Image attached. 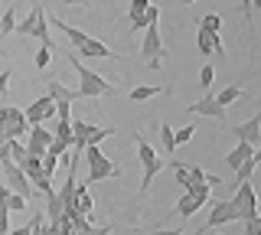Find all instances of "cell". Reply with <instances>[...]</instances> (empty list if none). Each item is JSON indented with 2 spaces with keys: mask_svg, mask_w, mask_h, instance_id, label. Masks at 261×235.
<instances>
[{
  "mask_svg": "<svg viewBox=\"0 0 261 235\" xmlns=\"http://www.w3.org/2000/svg\"><path fill=\"white\" fill-rule=\"evenodd\" d=\"M85 164H88V176L85 183H98V180H114V176H121V167L114 164V160H108L101 153V147L98 144H85Z\"/></svg>",
  "mask_w": 261,
  "mask_h": 235,
  "instance_id": "obj_2",
  "label": "cell"
},
{
  "mask_svg": "<svg viewBox=\"0 0 261 235\" xmlns=\"http://www.w3.org/2000/svg\"><path fill=\"white\" fill-rule=\"evenodd\" d=\"M196 183H206V170L190 164V186H196ZM190 186H186V190H190Z\"/></svg>",
  "mask_w": 261,
  "mask_h": 235,
  "instance_id": "obj_39",
  "label": "cell"
},
{
  "mask_svg": "<svg viewBox=\"0 0 261 235\" xmlns=\"http://www.w3.org/2000/svg\"><path fill=\"white\" fill-rule=\"evenodd\" d=\"M10 157H13V164H23V160H27V144L10 141Z\"/></svg>",
  "mask_w": 261,
  "mask_h": 235,
  "instance_id": "obj_34",
  "label": "cell"
},
{
  "mask_svg": "<svg viewBox=\"0 0 261 235\" xmlns=\"http://www.w3.org/2000/svg\"><path fill=\"white\" fill-rule=\"evenodd\" d=\"M228 222H242V219H239V209H235L228 199H219V202H212L209 219H206V225H202V232L216 229V225H228Z\"/></svg>",
  "mask_w": 261,
  "mask_h": 235,
  "instance_id": "obj_6",
  "label": "cell"
},
{
  "mask_svg": "<svg viewBox=\"0 0 261 235\" xmlns=\"http://www.w3.org/2000/svg\"><path fill=\"white\" fill-rule=\"evenodd\" d=\"M232 134L239 137V141H245V144H261V111L258 115H251L248 121H242V124H235L232 127Z\"/></svg>",
  "mask_w": 261,
  "mask_h": 235,
  "instance_id": "obj_11",
  "label": "cell"
},
{
  "mask_svg": "<svg viewBox=\"0 0 261 235\" xmlns=\"http://www.w3.org/2000/svg\"><path fill=\"white\" fill-rule=\"evenodd\" d=\"M212 82H216V69H212V66H202L199 69V88H206V92H209Z\"/></svg>",
  "mask_w": 261,
  "mask_h": 235,
  "instance_id": "obj_33",
  "label": "cell"
},
{
  "mask_svg": "<svg viewBox=\"0 0 261 235\" xmlns=\"http://www.w3.org/2000/svg\"><path fill=\"white\" fill-rule=\"evenodd\" d=\"M193 134H196V124H186V127H179V131H173L176 147H179V144H190V141H193Z\"/></svg>",
  "mask_w": 261,
  "mask_h": 235,
  "instance_id": "obj_35",
  "label": "cell"
},
{
  "mask_svg": "<svg viewBox=\"0 0 261 235\" xmlns=\"http://www.w3.org/2000/svg\"><path fill=\"white\" fill-rule=\"evenodd\" d=\"M190 115H199V118H212V121H222L225 118V108L216 101V95L212 92H206L199 101H193L190 105Z\"/></svg>",
  "mask_w": 261,
  "mask_h": 235,
  "instance_id": "obj_10",
  "label": "cell"
},
{
  "mask_svg": "<svg viewBox=\"0 0 261 235\" xmlns=\"http://www.w3.org/2000/svg\"><path fill=\"white\" fill-rule=\"evenodd\" d=\"M245 232H248V235H261V216L248 219V222H245Z\"/></svg>",
  "mask_w": 261,
  "mask_h": 235,
  "instance_id": "obj_40",
  "label": "cell"
},
{
  "mask_svg": "<svg viewBox=\"0 0 261 235\" xmlns=\"http://www.w3.org/2000/svg\"><path fill=\"white\" fill-rule=\"evenodd\" d=\"M10 141H4V144H0V167H4V164H10Z\"/></svg>",
  "mask_w": 261,
  "mask_h": 235,
  "instance_id": "obj_42",
  "label": "cell"
},
{
  "mask_svg": "<svg viewBox=\"0 0 261 235\" xmlns=\"http://www.w3.org/2000/svg\"><path fill=\"white\" fill-rule=\"evenodd\" d=\"M0 39H4V30H0Z\"/></svg>",
  "mask_w": 261,
  "mask_h": 235,
  "instance_id": "obj_50",
  "label": "cell"
},
{
  "mask_svg": "<svg viewBox=\"0 0 261 235\" xmlns=\"http://www.w3.org/2000/svg\"><path fill=\"white\" fill-rule=\"evenodd\" d=\"M160 170H163V157H157V160H153V164H147V167H144V180H141V196H144L147 190H150L153 176H157Z\"/></svg>",
  "mask_w": 261,
  "mask_h": 235,
  "instance_id": "obj_22",
  "label": "cell"
},
{
  "mask_svg": "<svg viewBox=\"0 0 261 235\" xmlns=\"http://www.w3.org/2000/svg\"><path fill=\"white\" fill-rule=\"evenodd\" d=\"M10 79H13V69H10V66H7L4 72H0V95H4V92H7V85H10Z\"/></svg>",
  "mask_w": 261,
  "mask_h": 235,
  "instance_id": "obj_41",
  "label": "cell"
},
{
  "mask_svg": "<svg viewBox=\"0 0 261 235\" xmlns=\"http://www.w3.org/2000/svg\"><path fill=\"white\" fill-rule=\"evenodd\" d=\"M23 115H27L30 127H33V124H43L46 118H56V101L49 98V95H39L36 101H30L27 108H23Z\"/></svg>",
  "mask_w": 261,
  "mask_h": 235,
  "instance_id": "obj_7",
  "label": "cell"
},
{
  "mask_svg": "<svg viewBox=\"0 0 261 235\" xmlns=\"http://www.w3.org/2000/svg\"><path fill=\"white\" fill-rule=\"evenodd\" d=\"M0 170L7 173V186H10L13 193H20V196H27V199L33 196V193H36V190H33V183L27 180V173L20 170V164H13V160H10V164H4Z\"/></svg>",
  "mask_w": 261,
  "mask_h": 235,
  "instance_id": "obj_8",
  "label": "cell"
},
{
  "mask_svg": "<svg viewBox=\"0 0 261 235\" xmlns=\"http://www.w3.org/2000/svg\"><path fill=\"white\" fill-rule=\"evenodd\" d=\"M36 7H39V4H33V13H27L23 20H16V30H13V33H20V36H33V27H36Z\"/></svg>",
  "mask_w": 261,
  "mask_h": 235,
  "instance_id": "obj_23",
  "label": "cell"
},
{
  "mask_svg": "<svg viewBox=\"0 0 261 235\" xmlns=\"http://www.w3.org/2000/svg\"><path fill=\"white\" fill-rule=\"evenodd\" d=\"M170 167H173V176H176V183L186 190V186H190V164H176V160H173Z\"/></svg>",
  "mask_w": 261,
  "mask_h": 235,
  "instance_id": "obj_30",
  "label": "cell"
},
{
  "mask_svg": "<svg viewBox=\"0 0 261 235\" xmlns=\"http://www.w3.org/2000/svg\"><path fill=\"white\" fill-rule=\"evenodd\" d=\"M79 56H82V59H114V53L101 43V39H95V36H88L85 43L79 46Z\"/></svg>",
  "mask_w": 261,
  "mask_h": 235,
  "instance_id": "obj_13",
  "label": "cell"
},
{
  "mask_svg": "<svg viewBox=\"0 0 261 235\" xmlns=\"http://www.w3.org/2000/svg\"><path fill=\"white\" fill-rule=\"evenodd\" d=\"M53 137H59V141L72 144V141H75V134H72V121H59V124H56V131H53Z\"/></svg>",
  "mask_w": 261,
  "mask_h": 235,
  "instance_id": "obj_29",
  "label": "cell"
},
{
  "mask_svg": "<svg viewBox=\"0 0 261 235\" xmlns=\"http://www.w3.org/2000/svg\"><path fill=\"white\" fill-rule=\"evenodd\" d=\"M251 10H261V0H251Z\"/></svg>",
  "mask_w": 261,
  "mask_h": 235,
  "instance_id": "obj_47",
  "label": "cell"
},
{
  "mask_svg": "<svg viewBox=\"0 0 261 235\" xmlns=\"http://www.w3.org/2000/svg\"><path fill=\"white\" fill-rule=\"evenodd\" d=\"M206 183L216 190V186H222V176H216V173H206Z\"/></svg>",
  "mask_w": 261,
  "mask_h": 235,
  "instance_id": "obj_43",
  "label": "cell"
},
{
  "mask_svg": "<svg viewBox=\"0 0 261 235\" xmlns=\"http://www.w3.org/2000/svg\"><path fill=\"white\" fill-rule=\"evenodd\" d=\"M0 30H4V36L16 30V10H4V13H0Z\"/></svg>",
  "mask_w": 261,
  "mask_h": 235,
  "instance_id": "obj_31",
  "label": "cell"
},
{
  "mask_svg": "<svg viewBox=\"0 0 261 235\" xmlns=\"http://www.w3.org/2000/svg\"><path fill=\"white\" fill-rule=\"evenodd\" d=\"M72 69L79 72V95L82 98H101V95H114V85L105 82L95 69H88L85 62H79V56H69Z\"/></svg>",
  "mask_w": 261,
  "mask_h": 235,
  "instance_id": "obj_1",
  "label": "cell"
},
{
  "mask_svg": "<svg viewBox=\"0 0 261 235\" xmlns=\"http://www.w3.org/2000/svg\"><path fill=\"white\" fill-rule=\"evenodd\" d=\"M49 59H53V49H49V46H39V53H36V59H33V66H36V69H46Z\"/></svg>",
  "mask_w": 261,
  "mask_h": 235,
  "instance_id": "obj_36",
  "label": "cell"
},
{
  "mask_svg": "<svg viewBox=\"0 0 261 235\" xmlns=\"http://www.w3.org/2000/svg\"><path fill=\"white\" fill-rule=\"evenodd\" d=\"M53 27L59 30V33H62L65 39H69V43L75 46V49H79V46L88 39V33H85V30H75V27H69V23H62V20H53Z\"/></svg>",
  "mask_w": 261,
  "mask_h": 235,
  "instance_id": "obj_19",
  "label": "cell"
},
{
  "mask_svg": "<svg viewBox=\"0 0 261 235\" xmlns=\"http://www.w3.org/2000/svg\"><path fill=\"white\" fill-rule=\"evenodd\" d=\"M153 235H183V229H157Z\"/></svg>",
  "mask_w": 261,
  "mask_h": 235,
  "instance_id": "obj_44",
  "label": "cell"
},
{
  "mask_svg": "<svg viewBox=\"0 0 261 235\" xmlns=\"http://www.w3.org/2000/svg\"><path fill=\"white\" fill-rule=\"evenodd\" d=\"M196 46H199V53L202 56H225V46H222V39H219V33H209V30H199L196 33Z\"/></svg>",
  "mask_w": 261,
  "mask_h": 235,
  "instance_id": "obj_12",
  "label": "cell"
},
{
  "mask_svg": "<svg viewBox=\"0 0 261 235\" xmlns=\"http://www.w3.org/2000/svg\"><path fill=\"white\" fill-rule=\"evenodd\" d=\"M39 160H43V173L49 176V180H53V173H56V167H59V157H56V153H43V157H39Z\"/></svg>",
  "mask_w": 261,
  "mask_h": 235,
  "instance_id": "obj_32",
  "label": "cell"
},
{
  "mask_svg": "<svg viewBox=\"0 0 261 235\" xmlns=\"http://www.w3.org/2000/svg\"><path fill=\"white\" fill-rule=\"evenodd\" d=\"M199 30H209V33H222V17L219 13H206L199 20Z\"/></svg>",
  "mask_w": 261,
  "mask_h": 235,
  "instance_id": "obj_28",
  "label": "cell"
},
{
  "mask_svg": "<svg viewBox=\"0 0 261 235\" xmlns=\"http://www.w3.org/2000/svg\"><path fill=\"white\" fill-rule=\"evenodd\" d=\"M0 131H4L7 141H23V134L30 131V121L23 115V108L4 105V108H0Z\"/></svg>",
  "mask_w": 261,
  "mask_h": 235,
  "instance_id": "obj_4",
  "label": "cell"
},
{
  "mask_svg": "<svg viewBox=\"0 0 261 235\" xmlns=\"http://www.w3.org/2000/svg\"><path fill=\"white\" fill-rule=\"evenodd\" d=\"M75 209H79V216H92L95 199H92V193H88V183L75 186Z\"/></svg>",
  "mask_w": 261,
  "mask_h": 235,
  "instance_id": "obj_18",
  "label": "cell"
},
{
  "mask_svg": "<svg viewBox=\"0 0 261 235\" xmlns=\"http://www.w3.org/2000/svg\"><path fill=\"white\" fill-rule=\"evenodd\" d=\"M147 7H150V0H130V13H127V17H130V30H134V33H137V30H147Z\"/></svg>",
  "mask_w": 261,
  "mask_h": 235,
  "instance_id": "obj_17",
  "label": "cell"
},
{
  "mask_svg": "<svg viewBox=\"0 0 261 235\" xmlns=\"http://www.w3.org/2000/svg\"><path fill=\"white\" fill-rule=\"evenodd\" d=\"M176 4H183V7H190V4H196V0H176Z\"/></svg>",
  "mask_w": 261,
  "mask_h": 235,
  "instance_id": "obj_48",
  "label": "cell"
},
{
  "mask_svg": "<svg viewBox=\"0 0 261 235\" xmlns=\"http://www.w3.org/2000/svg\"><path fill=\"white\" fill-rule=\"evenodd\" d=\"M65 7H82V0H62Z\"/></svg>",
  "mask_w": 261,
  "mask_h": 235,
  "instance_id": "obj_45",
  "label": "cell"
},
{
  "mask_svg": "<svg viewBox=\"0 0 261 235\" xmlns=\"http://www.w3.org/2000/svg\"><path fill=\"white\" fill-rule=\"evenodd\" d=\"M212 95H216V101L222 105V108H228L232 101H239V98H242V85H225L222 92H212Z\"/></svg>",
  "mask_w": 261,
  "mask_h": 235,
  "instance_id": "obj_21",
  "label": "cell"
},
{
  "mask_svg": "<svg viewBox=\"0 0 261 235\" xmlns=\"http://www.w3.org/2000/svg\"><path fill=\"white\" fill-rule=\"evenodd\" d=\"M251 157H255V144H245L242 141V144H235V147L225 153V164L232 167V170H239L245 160H251Z\"/></svg>",
  "mask_w": 261,
  "mask_h": 235,
  "instance_id": "obj_15",
  "label": "cell"
},
{
  "mask_svg": "<svg viewBox=\"0 0 261 235\" xmlns=\"http://www.w3.org/2000/svg\"><path fill=\"white\" fill-rule=\"evenodd\" d=\"M27 206H30V199H27V196H20V193L7 190V209H10V213H23Z\"/></svg>",
  "mask_w": 261,
  "mask_h": 235,
  "instance_id": "obj_27",
  "label": "cell"
},
{
  "mask_svg": "<svg viewBox=\"0 0 261 235\" xmlns=\"http://www.w3.org/2000/svg\"><path fill=\"white\" fill-rule=\"evenodd\" d=\"M160 144H163V153H173L176 150V137H173V127L163 121L160 124Z\"/></svg>",
  "mask_w": 261,
  "mask_h": 235,
  "instance_id": "obj_26",
  "label": "cell"
},
{
  "mask_svg": "<svg viewBox=\"0 0 261 235\" xmlns=\"http://www.w3.org/2000/svg\"><path fill=\"white\" fill-rule=\"evenodd\" d=\"M0 56H4V53H0Z\"/></svg>",
  "mask_w": 261,
  "mask_h": 235,
  "instance_id": "obj_51",
  "label": "cell"
},
{
  "mask_svg": "<svg viewBox=\"0 0 261 235\" xmlns=\"http://www.w3.org/2000/svg\"><path fill=\"white\" fill-rule=\"evenodd\" d=\"M49 144H53V131L43 124H33L30 127V137H27V153L30 157H43L49 150Z\"/></svg>",
  "mask_w": 261,
  "mask_h": 235,
  "instance_id": "obj_9",
  "label": "cell"
},
{
  "mask_svg": "<svg viewBox=\"0 0 261 235\" xmlns=\"http://www.w3.org/2000/svg\"><path fill=\"white\" fill-rule=\"evenodd\" d=\"M141 56H144L147 69H160V62L167 59V49H163V39H160V23H150V27L144 30Z\"/></svg>",
  "mask_w": 261,
  "mask_h": 235,
  "instance_id": "obj_3",
  "label": "cell"
},
{
  "mask_svg": "<svg viewBox=\"0 0 261 235\" xmlns=\"http://www.w3.org/2000/svg\"><path fill=\"white\" fill-rule=\"evenodd\" d=\"M134 144H137V160H141V167H147V164H153V160H157V157H160V153H157V150H153V147H150V144H147V141H144V137H141V134H137V137H134Z\"/></svg>",
  "mask_w": 261,
  "mask_h": 235,
  "instance_id": "obj_20",
  "label": "cell"
},
{
  "mask_svg": "<svg viewBox=\"0 0 261 235\" xmlns=\"http://www.w3.org/2000/svg\"><path fill=\"white\" fill-rule=\"evenodd\" d=\"M69 147H72V144H65V141H59V137H53V144H49V153H56V157H65V153H69Z\"/></svg>",
  "mask_w": 261,
  "mask_h": 235,
  "instance_id": "obj_38",
  "label": "cell"
},
{
  "mask_svg": "<svg viewBox=\"0 0 261 235\" xmlns=\"http://www.w3.org/2000/svg\"><path fill=\"white\" fill-rule=\"evenodd\" d=\"M255 170H258V160H255V157H251V160H245V164H242L239 170H235V183H232V190H235L239 183L251 180V173H255Z\"/></svg>",
  "mask_w": 261,
  "mask_h": 235,
  "instance_id": "obj_25",
  "label": "cell"
},
{
  "mask_svg": "<svg viewBox=\"0 0 261 235\" xmlns=\"http://www.w3.org/2000/svg\"><path fill=\"white\" fill-rule=\"evenodd\" d=\"M33 39H39V46L53 49V39H49V17L43 7H36V27H33Z\"/></svg>",
  "mask_w": 261,
  "mask_h": 235,
  "instance_id": "obj_16",
  "label": "cell"
},
{
  "mask_svg": "<svg viewBox=\"0 0 261 235\" xmlns=\"http://www.w3.org/2000/svg\"><path fill=\"white\" fill-rule=\"evenodd\" d=\"M56 118H59V121H72V101H56Z\"/></svg>",
  "mask_w": 261,
  "mask_h": 235,
  "instance_id": "obj_37",
  "label": "cell"
},
{
  "mask_svg": "<svg viewBox=\"0 0 261 235\" xmlns=\"http://www.w3.org/2000/svg\"><path fill=\"white\" fill-rule=\"evenodd\" d=\"M163 88L160 85H137V88H130V101H147V98H153V95H160Z\"/></svg>",
  "mask_w": 261,
  "mask_h": 235,
  "instance_id": "obj_24",
  "label": "cell"
},
{
  "mask_svg": "<svg viewBox=\"0 0 261 235\" xmlns=\"http://www.w3.org/2000/svg\"><path fill=\"white\" fill-rule=\"evenodd\" d=\"M4 141H7V137H4V131H0V144H4Z\"/></svg>",
  "mask_w": 261,
  "mask_h": 235,
  "instance_id": "obj_49",
  "label": "cell"
},
{
  "mask_svg": "<svg viewBox=\"0 0 261 235\" xmlns=\"http://www.w3.org/2000/svg\"><path fill=\"white\" fill-rule=\"evenodd\" d=\"M46 88H49L46 95H49L53 101H79V98H82V95H79V88H69V85H62L59 79H49V85H46Z\"/></svg>",
  "mask_w": 261,
  "mask_h": 235,
  "instance_id": "obj_14",
  "label": "cell"
},
{
  "mask_svg": "<svg viewBox=\"0 0 261 235\" xmlns=\"http://www.w3.org/2000/svg\"><path fill=\"white\" fill-rule=\"evenodd\" d=\"M228 202L239 209V219H242V222H248V219L258 216V193H255V186H251V180H245V183L235 186Z\"/></svg>",
  "mask_w": 261,
  "mask_h": 235,
  "instance_id": "obj_5",
  "label": "cell"
},
{
  "mask_svg": "<svg viewBox=\"0 0 261 235\" xmlns=\"http://www.w3.org/2000/svg\"><path fill=\"white\" fill-rule=\"evenodd\" d=\"M255 160H258V164H261V144H258V147H255Z\"/></svg>",
  "mask_w": 261,
  "mask_h": 235,
  "instance_id": "obj_46",
  "label": "cell"
}]
</instances>
